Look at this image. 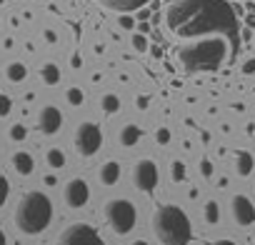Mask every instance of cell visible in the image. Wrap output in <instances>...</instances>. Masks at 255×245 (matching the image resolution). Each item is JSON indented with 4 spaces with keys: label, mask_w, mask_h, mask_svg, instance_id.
<instances>
[{
    "label": "cell",
    "mask_w": 255,
    "mask_h": 245,
    "mask_svg": "<svg viewBox=\"0 0 255 245\" xmlns=\"http://www.w3.org/2000/svg\"><path fill=\"white\" fill-rule=\"evenodd\" d=\"M165 25L178 40L225 38L233 53L240 48L238 15L228 0H173L165 10Z\"/></svg>",
    "instance_id": "obj_1"
},
{
    "label": "cell",
    "mask_w": 255,
    "mask_h": 245,
    "mask_svg": "<svg viewBox=\"0 0 255 245\" xmlns=\"http://www.w3.org/2000/svg\"><path fill=\"white\" fill-rule=\"evenodd\" d=\"M230 53L233 48L225 38H200L183 43L175 50V58L185 73H213L228 60Z\"/></svg>",
    "instance_id": "obj_2"
},
{
    "label": "cell",
    "mask_w": 255,
    "mask_h": 245,
    "mask_svg": "<svg viewBox=\"0 0 255 245\" xmlns=\"http://www.w3.org/2000/svg\"><path fill=\"white\" fill-rule=\"evenodd\" d=\"M15 228L23 233V235H40L50 220H53V203L45 193L40 190H30L25 193L18 205H15Z\"/></svg>",
    "instance_id": "obj_3"
},
{
    "label": "cell",
    "mask_w": 255,
    "mask_h": 245,
    "mask_svg": "<svg viewBox=\"0 0 255 245\" xmlns=\"http://www.w3.org/2000/svg\"><path fill=\"white\" fill-rule=\"evenodd\" d=\"M150 228L163 245H188L193 238L190 218L178 205H160L150 218Z\"/></svg>",
    "instance_id": "obj_4"
},
{
    "label": "cell",
    "mask_w": 255,
    "mask_h": 245,
    "mask_svg": "<svg viewBox=\"0 0 255 245\" xmlns=\"http://www.w3.org/2000/svg\"><path fill=\"white\" fill-rule=\"evenodd\" d=\"M105 220L110 225V230L115 235H128L133 228H135V220H138V210L130 200L125 198H113L105 203Z\"/></svg>",
    "instance_id": "obj_5"
},
{
    "label": "cell",
    "mask_w": 255,
    "mask_h": 245,
    "mask_svg": "<svg viewBox=\"0 0 255 245\" xmlns=\"http://www.w3.org/2000/svg\"><path fill=\"white\" fill-rule=\"evenodd\" d=\"M73 140H75V150H78L83 158H90V155H95V153L100 150V145H103V130H100V125H95V122L85 120V122H80V125H78Z\"/></svg>",
    "instance_id": "obj_6"
},
{
    "label": "cell",
    "mask_w": 255,
    "mask_h": 245,
    "mask_svg": "<svg viewBox=\"0 0 255 245\" xmlns=\"http://www.w3.org/2000/svg\"><path fill=\"white\" fill-rule=\"evenodd\" d=\"M58 245H105V240L90 223H73L60 233Z\"/></svg>",
    "instance_id": "obj_7"
},
{
    "label": "cell",
    "mask_w": 255,
    "mask_h": 245,
    "mask_svg": "<svg viewBox=\"0 0 255 245\" xmlns=\"http://www.w3.org/2000/svg\"><path fill=\"white\" fill-rule=\"evenodd\" d=\"M133 185L138 190H143V193L155 190V185H158V165L153 160H148V158L138 160L135 168H133Z\"/></svg>",
    "instance_id": "obj_8"
},
{
    "label": "cell",
    "mask_w": 255,
    "mask_h": 245,
    "mask_svg": "<svg viewBox=\"0 0 255 245\" xmlns=\"http://www.w3.org/2000/svg\"><path fill=\"white\" fill-rule=\"evenodd\" d=\"M90 200V188L83 178H70L63 188V203L70 208V210H78L83 208L85 203Z\"/></svg>",
    "instance_id": "obj_9"
},
{
    "label": "cell",
    "mask_w": 255,
    "mask_h": 245,
    "mask_svg": "<svg viewBox=\"0 0 255 245\" xmlns=\"http://www.w3.org/2000/svg\"><path fill=\"white\" fill-rule=\"evenodd\" d=\"M230 213H233V220L238 225H253L255 223V205L248 195H233L230 200Z\"/></svg>",
    "instance_id": "obj_10"
},
{
    "label": "cell",
    "mask_w": 255,
    "mask_h": 245,
    "mask_svg": "<svg viewBox=\"0 0 255 245\" xmlns=\"http://www.w3.org/2000/svg\"><path fill=\"white\" fill-rule=\"evenodd\" d=\"M38 128L40 133L45 135H55L60 128H63V113L55 108V105H45L38 115Z\"/></svg>",
    "instance_id": "obj_11"
},
{
    "label": "cell",
    "mask_w": 255,
    "mask_h": 245,
    "mask_svg": "<svg viewBox=\"0 0 255 245\" xmlns=\"http://www.w3.org/2000/svg\"><path fill=\"white\" fill-rule=\"evenodd\" d=\"M95 3L108 8V10H115V13H130V10L143 8L148 0H95Z\"/></svg>",
    "instance_id": "obj_12"
},
{
    "label": "cell",
    "mask_w": 255,
    "mask_h": 245,
    "mask_svg": "<svg viewBox=\"0 0 255 245\" xmlns=\"http://www.w3.org/2000/svg\"><path fill=\"white\" fill-rule=\"evenodd\" d=\"M98 178H100V183L103 185H115L118 180H120V163H115V160H105L103 165H100V170H98Z\"/></svg>",
    "instance_id": "obj_13"
},
{
    "label": "cell",
    "mask_w": 255,
    "mask_h": 245,
    "mask_svg": "<svg viewBox=\"0 0 255 245\" xmlns=\"http://www.w3.org/2000/svg\"><path fill=\"white\" fill-rule=\"evenodd\" d=\"M143 138V130L138 128V125H133V122H128V125H123V130L118 133V140H120V145L123 148H133V145H138V140Z\"/></svg>",
    "instance_id": "obj_14"
},
{
    "label": "cell",
    "mask_w": 255,
    "mask_h": 245,
    "mask_svg": "<svg viewBox=\"0 0 255 245\" xmlns=\"http://www.w3.org/2000/svg\"><path fill=\"white\" fill-rule=\"evenodd\" d=\"M13 168H15V173H18V175H30V173H33V168H35V160H33V155H30V153L18 150V153L13 155Z\"/></svg>",
    "instance_id": "obj_15"
},
{
    "label": "cell",
    "mask_w": 255,
    "mask_h": 245,
    "mask_svg": "<svg viewBox=\"0 0 255 245\" xmlns=\"http://www.w3.org/2000/svg\"><path fill=\"white\" fill-rule=\"evenodd\" d=\"M253 165H255V160H253V155H250L248 150H240V153L235 155V170H238L240 178H248V175L253 173Z\"/></svg>",
    "instance_id": "obj_16"
},
{
    "label": "cell",
    "mask_w": 255,
    "mask_h": 245,
    "mask_svg": "<svg viewBox=\"0 0 255 245\" xmlns=\"http://www.w3.org/2000/svg\"><path fill=\"white\" fill-rule=\"evenodd\" d=\"M40 78H43L45 85H58V83H60V70H58V65H55V63H45L43 70H40Z\"/></svg>",
    "instance_id": "obj_17"
},
{
    "label": "cell",
    "mask_w": 255,
    "mask_h": 245,
    "mask_svg": "<svg viewBox=\"0 0 255 245\" xmlns=\"http://www.w3.org/2000/svg\"><path fill=\"white\" fill-rule=\"evenodd\" d=\"M5 75H8L10 83H23V80L28 78V68H25L23 63H10L8 70H5Z\"/></svg>",
    "instance_id": "obj_18"
},
{
    "label": "cell",
    "mask_w": 255,
    "mask_h": 245,
    "mask_svg": "<svg viewBox=\"0 0 255 245\" xmlns=\"http://www.w3.org/2000/svg\"><path fill=\"white\" fill-rule=\"evenodd\" d=\"M45 163H48V168L60 170V168L65 165V153H63L60 148H50V150L45 153Z\"/></svg>",
    "instance_id": "obj_19"
},
{
    "label": "cell",
    "mask_w": 255,
    "mask_h": 245,
    "mask_svg": "<svg viewBox=\"0 0 255 245\" xmlns=\"http://www.w3.org/2000/svg\"><path fill=\"white\" fill-rule=\"evenodd\" d=\"M203 218H205L208 225H215V223L220 220V208H218L215 200H208V203H205V208H203Z\"/></svg>",
    "instance_id": "obj_20"
},
{
    "label": "cell",
    "mask_w": 255,
    "mask_h": 245,
    "mask_svg": "<svg viewBox=\"0 0 255 245\" xmlns=\"http://www.w3.org/2000/svg\"><path fill=\"white\" fill-rule=\"evenodd\" d=\"M100 105H103V110L108 113V115H113V113H118L120 110V98L118 95H103V100H100Z\"/></svg>",
    "instance_id": "obj_21"
},
{
    "label": "cell",
    "mask_w": 255,
    "mask_h": 245,
    "mask_svg": "<svg viewBox=\"0 0 255 245\" xmlns=\"http://www.w3.org/2000/svg\"><path fill=\"white\" fill-rule=\"evenodd\" d=\"M170 178H173L175 183H183V180H185V163L173 160V163H170Z\"/></svg>",
    "instance_id": "obj_22"
},
{
    "label": "cell",
    "mask_w": 255,
    "mask_h": 245,
    "mask_svg": "<svg viewBox=\"0 0 255 245\" xmlns=\"http://www.w3.org/2000/svg\"><path fill=\"white\" fill-rule=\"evenodd\" d=\"M25 135H28V130H25L23 122H15V125H10V140L20 143V140H25Z\"/></svg>",
    "instance_id": "obj_23"
},
{
    "label": "cell",
    "mask_w": 255,
    "mask_h": 245,
    "mask_svg": "<svg viewBox=\"0 0 255 245\" xmlns=\"http://www.w3.org/2000/svg\"><path fill=\"white\" fill-rule=\"evenodd\" d=\"M8 195H10V183H8V178H5L3 173H0V208L5 205Z\"/></svg>",
    "instance_id": "obj_24"
},
{
    "label": "cell",
    "mask_w": 255,
    "mask_h": 245,
    "mask_svg": "<svg viewBox=\"0 0 255 245\" xmlns=\"http://www.w3.org/2000/svg\"><path fill=\"white\" fill-rule=\"evenodd\" d=\"M83 100H85V95H83L80 88H68V103L70 105H83Z\"/></svg>",
    "instance_id": "obj_25"
},
{
    "label": "cell",
    "mask_w": 255,
    "mask_h": 245,
    "mask_svg": "<svg viewBox=\"0 0 255 245\" xmlns=\"http://www.w3.org/2000/svg\"><path fill=\"white\" fill-rule=\"evenodd\" d=\"M10 108H13V100H10L8 95L0 93V118H5V115L10 113Z\"/></svg>",
    "instance_id": "obj_26"
},
{
    "label": "cell",
    "mask_w": 255,
    "mask_h": 245,
    "mask_svg": "<svg viewBox=\"0 0 255 245\" xmlns=\"http://www.w3.org/2000/svg\"><path fill=\"white\" fill-rule=\"evenodd\" d=\"M133 48H135L138 53H143V50H148V40H145V35H140V33H135V35H133Z\"/></svg>",
    "instance_id": "obj_27"
},
{
    "label": "cell",
    "mask_w": 255,
    "mask_h": 245,
    "mask_svg": "<svg viewBox=\"0 0 255 245\" xmlns=\"http://www.w3.org/2000/svg\"><path fill=\"white\" fill-rule=\"evenodd\" d=\"M155 140H158L160 145H168V143H170V130H168V128H158V130H155Z\"/></svg>",
    "instance_id": "obj_28"
},
{
    "label": "cell",
    "mask_w": 255,
    "mask_h": 245,
    "mask_svg": "<svg viewBox=\"0 0 255 245\" xmlns=\"http://www.w3.org/2000/svg\"><path fill=\"white\" fill-rule=\"evenodd\" d=\"M200 173H203L205 178H210V175H213V163H210V160H200Z\"/></svg>",
    "instance_id": "obj_29"
},
{
    "label": "cell",
    "mask_w": 255,
    "mask_h": 245,
    "mask_svg": "<svg viewBox=\"0 0 255 245\" xmlns=\"http://www.w3.org/2000/svg\"><path fill=\"white\" fill-rule=\"evenodd\" d=\"M120 25H123V28H133L135 23H133V18H128V15H120Z\"/></svg>",
    "instance_id": "obj_30"
},
{
    "label": "cell",
    "mask_w": 255,
    "mask_h": 245,
    "mask_svg": "<svg viewBox=\"0 0 255 245\" xmlns=\"http://www.w3.org/2000/svg\"><path fill=\"white\" fill-rule=\"evenodd\" d=\"M70 63H73V68H80V65H83V60H80V55H73V60H70Z\"/></svg>",
    "instance_id": "obj_31"
},
{
    "label": "cell",
    "mask_w": 255,
    "mask_h": 245,
    "mask_svg": "<svg viewBox=\"0 0 255 245\" xmlns=\"http://www.w3.org/2000/svg\"><path fill=\"white\" fill-rule=\"evenodd\" d=\"M245 73H255V60H250V63H245Z\"/></svg>",
    "instance_id": "obj_32"
},
{
    "label": "cell",
    "mask_w": 255,
    "mask_h": 245,
    "mask_svg": "<svg viewBox=\"0 0 255 245\" xmlns=\"http://www.w3.org/2000/svg\"><path fill=\"white\" fill-rule=\"evenodd\" d=\"M0 245H8V238H5V233H3V228H0Z\"/></svg>",
    "instance_id": "obj_33"
},
{
    "label": "cell",
    "mask_w": 255,
    "mask_h": 245,
    "mask_svg": "<svg viewBox=\"0 0 255 245\" xmlns=\"http://www.w3.org/2000/svg\"><path fill=\"white\" fill-rule=\"evenodd\" d=\"M213 245H235V243H233V240H215Z\"/></svg>",
    "instance_id": "obj_34"
},
{
    "label": "cell",
    "mask_w": 255,
    "mask_h": 245,
    "mask_svg": "<svg viewBox=\"0 0 255 245\" xmlns=\"http://www.w3.org/2000/svg\"><path fill=\"white\" fill-rule=\"evenodd\" d=\"M130 245H150V243H145V240H133Z\"/></svg>",
    "instance_id": "obj_35"
}]
</instances>
